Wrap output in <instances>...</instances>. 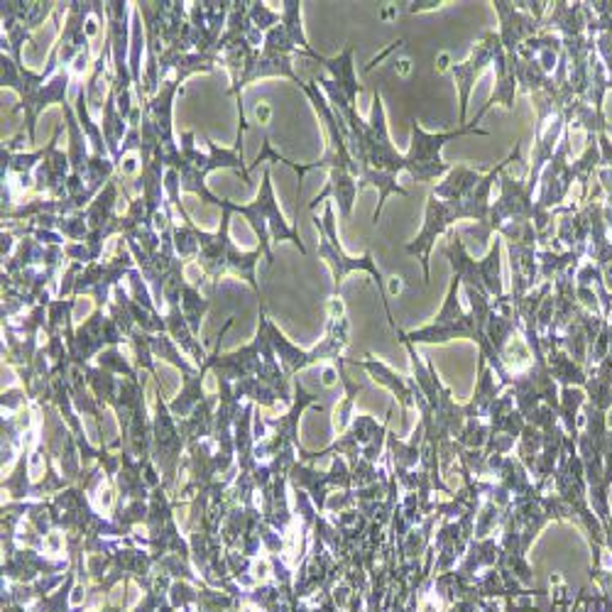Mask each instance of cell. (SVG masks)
I'll use <instances>...</instances> for the list:
<instances>
[{
	"instance_id": "11",
	"label": "cell",
	"mask_w": 612,
	"mask_h": 612,
	"mask_svg": "<svg viewBox=\"0 0 612 612\" xmlns=\"http://www.w3.org/2000/svg\"><path fill=\"white\" fill-rule=\"evenodd\" d=\"M610 424H612V415H610Z\"/></svg>"
},
{
	"instance_id": "2",
	"label": "cell",
	"mask_w": 612,
	"mask_h": 612,
	"mask_svg": "<svg viewBox=\"0 0 612 612\" xmlns=\"http://www.w3.org/2000/svg\"><path fill=\"white\" fill-rule=\"evenodd\" d=\"M220 228L216 234H199V265L204 268L211 277H220V274L234 272L240 274L242 280L250 282V287L260 294V284L256 280V265L260 258H265V252L260 248L242 252L228 236L230 226V208L228 199H220Z\"/></svg>"
},
{
	"instance_id": "10",
	"label": "cell",
	"mask_w": 612,
	"mask_h": 612,
	"mask_svg": "<svg viewBox=\"0 0 612 612\" xmlns=\"http://www.w3.org/2000/svg\"><path fill=\"white\" fill-rule=\"evenodd\" d=\"M361 367H367L371 371V375L377 379V383H383L387 385L393 393L399 397V403H403V407L407 409L411 405V397H415V389H409V385L405 383V379H399L389 367H385L383 363H377V361H371V363H361Z\"/></svg>"
},
{
	"instance_id": "6",
	"label": "cell",
	"mask_w": 612,
	"mask_h": 612,
	"mask_svg": "<svg viewBox=\"0 0 612 612\" xmlns=\"http://www.w3.org/2000/svg\"><path fill=\"white\" fill-rule=\"evenodd\" d=\"M461 135H490L488 131H480L476 121L466 128H461L456 133H439V135H431L421 131V125L415 121L411 123V147L407 157V172L417 179V182H431V179H437L441 174H449L453 167H449L446 162L441 160V147L443 143L449 140H456Z\"/></svg>"
},
{
	"instance_id": "7",
	"label": "cell",
	"mask_w": 612,
	"mask_h": 612,
	"mask_svg": "<svg viewBox=\"0 0 612 612\" xmlns=\"http://www.w3.org/2000/svg\"><path fill=\"white\" fill-rule=\"evenodd\" d=\"M458 218H468L466 206L461 202H443V199L429 194L424 228H421V234L407 246L409 256H417L421 260V268H424V282H429L431 277L429 262H431V248H434V240L441 234H449L451 224Z\"/></svg>"
},
{
	"instance_id": "4",
	"label": "cell",
	"mask_w": 612,
	"mask_h": 612,
	"mask_svg": "<svg viewBox=\"0 0 612 612\" xmlns=\"http://www.w3.org/2000/svg\"><path fill=\"white\" fill-rule=\"evenodd\" d=\"M314 226L319 228V234H321L319 258L326 262V265H329V268L333 270L336 294H339L343 280H345L351 272H355V270H365L367 274H373V280H375V284H377V292H379V299H383V306H385V311H387L389 326H393V329L397 331V326H395V321H393V311H389V304H387L385 280H383V274H379V270H377V265H375V260H373V256H371V250H367L363 258H348V256H345V252H343L341 246H339V236H336V220H333V206H331V204H326V208H324V218L314 216Z\"/></svg>"
},
{
	"instance_id": "5",
	"label": "cell",
	"mask_w": 612,
	"mask_h": 612,
	"mask_svg": "<svg viewBox=\"0 0 612 612\" xmlns=\"http://www.w3.org/2000/svg\"><path fill=\"white\" fill-rule=\"evenodd\" d=\"M500 250L502 242L495 240V246L490 248L488 258L485 260H473L466 248H463V240L458 234H451L449 230V246L443 248V256L451 260L453 265V280L466 282V290H476L485 297H495V302H500L502 294V274H500Z\"/></svg>"
},
{
	"instance_id": "8",
	"label": "cell",
	"mask_w": 612,
	"mask_h": 612,
	"mask_svg": "<svg viewBox=\"0 0 612 612\" xmlns=\"http://www.w3.org/2000/svg\"><path fill=\"white\" fill-rule=\"evenodd\" d=\"M502 49L500 35L488 33L483 37L480 45L473 49V55L468 61L463 65H453V77H456V83L461 89V121H466L468 113V101H471V91H473V81L480 77V71L490 65V61L498 59V52Z\"/></svg>"
},
{
	"instance_id": "3",
	"label": "cell",
	"mask_w": 612,
	"mask_h": 612,
	"mask_svg": "<svg viewBox=\"0 0 612 612\" xmlns=\"http://www.w3.org/2000/svg\"><path fill=\"white\" fill-rule=\"evenodd\" d=\"M228 208H230V214H240V216L248 218L250 228L256 230V236L260 240L258 248L265 252L268 265H272V262H274V256H272V250H270L272 242L292 240L294 246H297L302 252H306L304 242L299 240L297 228L290 226L287 220H284L277 202H274V192H272V184H270V172H265V179H262L260 194H258L256 202L242 204V206L228 202Z\"/></svg>"
},
{
	"instance_id": "9",
	"label": "cell",
	"mask_w": 612,
	"mask_h": 612,
	"mask_svg": "<svg viewBox=\"0 0 612 612\" xmlns=\"http://www.w3.org/2000/svg\"><path fill=\"white\" fill-rule=\"evenodd\" d=\"M361 192L358 189V177L353 172H348V170H331V177H329V186L324 189L321 194H316V199L311 202V211L319 206L326 196H336V202H339V208H341V214L343 218L351 216V208H353V202H355V194Z\"/></svg>"
},
{
	"instance_id": "1",
	"label": "cell",
	"mask_w": 612,
	"mask_h": 612,
	"mask_svg": "<svg viewBox=\"0 0 612 612\" xmlns=\"http://www.w3.org/2000/svg\"><path fill=\"white\" fill-rule=\"evenodd\" d=\"M57 49L52 52L49 57V67L45 73H35L23 69V65L15 59H10L3 55V89H18L20 97H23V103L20 109H25V125H27V140L35 143V123L39 111L45 109L49 103H61L67 105V87H69V71L61 69L55 79L49 83H45L47 73H52L57 69Z\"/></svg>"
}]
</instances>
